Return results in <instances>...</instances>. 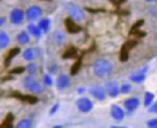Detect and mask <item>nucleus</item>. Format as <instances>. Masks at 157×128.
<instances>
[{
  "mask_svg": "<svg viewBox=\"0 0 157 128\" xmlns=\"http://www.w3.org/2000/svg\"><path fill=\"white\" fill-rule=\"evenodd\" d=\"M112 64L105 59H98L92 64V73L100 79L107 78L112 73Z\"/></svg>",
  "mask_w": 157,
  "mask_h": 128,
  "instance_id": "1",
  "label": "nucleus"
},
{
  "mask_svg": "<svg viewBox=\"0 0 157 128\" xmlns=\"http://www.w3.org/2000/svg\"><path fill=\"white\" fill-rule=\"evenodd\" d=\"M22 85L27 92L33 95H40L43 93V84H40L33 75H27L22 80Z\"/></svg>",
  "mask_w": 157,
  "mask_h": 128,
  "instance_id": "2",
  "label": "nucleus"
},
{
  "mask_svg": "<svg viewBox=\"0 0 157 128\" xmlns=\"http://www.w3.org/2000/svg\"><path fill=\"white\" fill-rule=\"evenodd\" d=\"M66 12L70 19L75 23H81L85 20V12L80 5L72 2H68L66 4Z\"/></svg>",
  "mask_w": 157,
  "mask_h": 128,
  "instance_id": "3",
  "label": "nucleus"
},
{
  "mask_svg": "<svg viewBox=\"0 0 157 128\" xmlns=\"http://www.w3.org/2000/svg\"><path fill=\"white\" fill-rule=\"evenodd\" d=\"M75 106H77L78 112L82 114H89L94 107V104H93L92 100L88 97L82 96L75 101Z\"/></svg>",
  "mask_w": 157,
  "mask_h": 128,
  "instance_id": "4",
  "label": "nucleus"
},
{
  "mask_svg": "<svg viewBox=\"0 0 157 128\" xmlns=\"http://www.w3.org/2000/svg\"><path fill=\"white\" fill-rule=\"evenodd\" d=\"M10 22L13 25H16V26H20V25L23 24L25 18V12L22 11L19 7H16V9H13L11 12H10V16H9Z\"/></svg>",
  "mask_w": 157,
  "mask_h": 128,
  "instance_id": "5",
  "label": "nucleus"
},
{
  "mask_svg": "<svg viewBox=\"0 0 157 128\" xmlns=\"http://www.w3.org/2000/svg\"><path fill=\"white\" fill-rule=\"evenodd\" d=\"M88 92H89V94L94 98L95 100H98V101H105L106 98H107V92H106V89L102 85H92V87H90V89L88 90Z\"/></svg>",
  "mask_w": 157,
  "mask_h": 128,
  "instance_id": "6",
  "label": "nucleus"
},
{
  "mask_svg": "<svg viewBox=\"0 0 157 128\" xmlns=\"http://www.w3.org/2000/svg\"><path fill=\"white\" fill-rule=\"evenodd\" d=\"M43 9L39 5H32L25 11V18L27 21L34 22L42 16Z\"/></svg>",
  "mask_w": 157,
  "mask_h": 128,
  "instance_id": "7",
  "label": "nucleus"
},
{
  "mask_svg": "<svg viewBox=\"0 0 157 128\" xmlns=\"http://www.w3.org/2000/svg\"><path fill=\"white\" fill-rule=\"evenodd\" d=\"M105 89H106V92H107V95L111 98H116L121 93L118 84L116 81H114V80L107 81V84H105Z\"/></svg>",
  "mask_w": 157,
  "mask_h": 128,
  "instance_id": "8",
  "label": "nucleus"
},
{
  "mask_svg": "<svg viewBox=\"0 0 157 128\" xmlns=\"http://www.w3.org/2000/svg\"><path fill=\"white\" fill-rule=\"evenodd\" d=\"M110 116L114 121L121 122L125 119V110L121 108V106H118V105L113 104L110 107Z\"/></svg>",
  "mask_w": 157,
  "mask_h": 128,
  "instance_id": "9",
  "label": "nucleus"
},
{
  "mask_svg": "<svg viewBox=\"0 0 157 128\" xmlns=\"http://www.w3.org/2000/svg\"><path fill=\"white\" fill-rule=\"evenodd\" d=\"M70 85V78L66 74H60L56 80V87H57L58 91L62 92L68 89Z\"/></svg>",
  "mask_w": 157,
  "mask_h": 128,
  "instance_id": "10",
  "label": "nucleus"
},
{
  "mask_svg": "<svg viewBox=\"0 0 157 128\" xmlns=\"http://www.w3.org/2000/svg\"><path fill=\"white\" fill-rule=\"evenodd\" d=\"M148 66L141 68V69H139L138 71L134 72L133 74L130 75V80L132 82H135V84H140V82L145 81L146 77H147V71H148Z\"/></svg>",
  "mask_w": 157,
  "mask_h": 128,
  "instance_id": "11",
  "label": "nucleus"
},
{
  "mask_svg": "<svg viewBox=\"0 0 157 128\" xmlns=\"http://www.w3.org/2000/svg\"><path fill=\"white\" fill-rule=\"evenodd\" d=\"M139 104H140V101H139V99L137 97H130L125 100V102H124V107H125V109L127 110L128 112H133L138 108Z\"/></svg>",
  "mask_w": 157,
  "mask_h": 128,
  "instance_id": "12",
  "label": "nucleus"
},
{
  "mask_svg": "<svg viewBox=\"0 0 157 128\" xmlns=\"http://www.w3.org/2000/svg\"><path fill=\"white\" fill-rule=\"evenodd\" d=\"M37 48H32V47H29V48L24 49L23 52H22V57H23L24 61L26 62H34L35 59H37V56L40 53H38Z\"/></svg>",
  "mask_w": 157,
  "mask_h": 128,
  "instance_id": "13",
  "label": "nucleus"
},
{
  "mask_svg": "<svg viewBox=\"0 0 157 128\" xmlns=\"http://www.w3.org/2000/svg\"><path fill=\"white\" fill-rule=\"evenodd\" d=\"M27 31L29 32V34L32 36L35 39H41L42 34H43V31L41 30V28L39 27L38 24H35V23H29L27 25Z\"/></svg>",
  "mask_w": 157,
  "mask_h": 128,
  "instance_id": "14",
  "label": "nucleus"
},
{
  "mask_svg": "<svg viewBox=\"0 0 157 128\" xmlns=\"http://www.w3.org/2000/svg\"><path fill=\"white\" fill-rule=\"evenodd\" d=\"M30 34L27 30H21L16 36V41L19 45H27L30 42Z\"/></svg>",
  "mask_w": 157,
  "mask_h": 128,
  "instance_id": "15",
  "label": "nucleus"
},
{
  "mask_svg": "<svg viewBox=\"0 0 157 128\" xmlns=\"http://www.w3.org/2000/svg\"><path fill=\"white\" fill-rule=\"evenodd\" d=\"M65 40H66V34L61 30H56L52 34V41L57 46H61L64 44Z\"/></svg>",
  "mask_w": 157,
  "mask_h": 128,
  "instance_id": "16",
  "label": "nucleus"
},
{
  "mask_svg": "<svg viewBox=\"0 0 157 128\" xmlns=\"http://www.w3.org/2000/svg\"><path fill=\"white\" fill-rule=\"evenodd\" d=\"M10 43H11V39H10V36L7 34V32L4 30L0 31V48L2 50L7 48Z\"/></svg>",
  "mask_w": 157,
  "mask_h": 128,
  "instance_id": "17",
  "label": "nucleus"
},
{
  "mask_svg": "<svg viewBox=\"0 0 157 128\" xmlns=\"http://www.w3.org/2000/svg\"><path fill=\"white\" fill-rule=\"evenodd\" d=\"M38 25L41 28V30L43 31V34H47L50 30V26H52V21L49 18H42L38 22Z\"/></svg>",
  "mask_w": 157,
  "mask_h": 128,
  "instance_id": "18",
  "label": "nucleus"
},
{
  "mask_svg": "<svg viewBox=\"0 0 157 128\" xmlns=\"http://www.w3.org/2000/svg\"><path fill=\"white\" fill-rule=\"evenodd\" d=\"M154 98H155V96L152 92H146L145 97H144V105L146 107H150L154 102Z\"/></svg>",
  "mask_w": 157,
  "mask_h": 128,
  "instance_id": "19",
  "label": "nucleus"
},
{
  "mask_svg": "<svg viewBox=\"0 0 157 128\" xmlns=\"http://www.w3.org/2000/svg\"><path fill=\"white\" fill-rule=\"evenodd\" d=\"M42 84L44 85V87H52V84H54V79H52V74H49V73L43 74Z\"/></svg>",
  "mask_w": 157,
  "mask_h": 128,
  "instance_id": "20",
  "label": "nucleus"
},
{
  "mask_svg": "<svg viewBox=\"0 0 157 128\" xmlns=\"http://www.w3.org/2000/svg\"><path fill=\"white\" fill-rule=\"evenodd\" d=\"M25 70H26L27 74L34 76V75H36L38 72V67L34 62H29V64L26 65V67H25Z\"/></svg>",
  "mask_w": 157,
  "mask_h": 128,
  "instance_id": "21",
  "label": "nucleus"
},
{
  "mask_svg": "<svg viewBox=\"0 0 157 128\" xmlns=\"http://www.w3.org/2000/svg\"><path fill=\"white\" fill-rule=\"evenodd\" d=\"M18 128H30L33 126V122L29 119H21L16 125Z\"/></svg>",
  "mask_w": 157,
  "mask_h": 128,
  "instance_id": "22",
  "label": "nucleus"
},
{
  "mask_svg": "<svg viewBox=\"0 0 157 128\" xmlns=\"http://www.w3.org/2000/svg\"><path fill=\"white\" fill-rule=\"evenodd\" d=\"M131 90H132V87H131L130 84H123L120 87V91L121 94H124V95L129 94V93L131 92Z\"/></svg>",
  "mask_w": 157,
  "mask_h": 128,
  "instance_id": "23",
  "label": "nucleus"
},
{
  "mask_svg": "<svg viewBox=\"0 0 157 128\" xmlns=\"http://www.w3.org/2000/svg\"><path fill=\"white\" fill-rule=\"evenodd\" d=\"M59 109H60V104L59 103H55L52 107H50L49 115H50V116H54V115H56L58 112H59Z\"/></svg>",
  "mask_w": 157,
  "mask_h": 128,
  "instance_id": "24",
  "label": "nucleus"
},
{
  "mask_svg": "<svg viewBox=\"0 0 157 128\" xmlns=\"http://www.w3.org/2000/svg\"><path fill=\"white\" fill-rule=\"evenodd\" d=\"M147 126L150 128H157V118L156 119H151L147 122Z\"/></svg>",
  "mask_w": 157,
  "mask_h": 128,
  "instance_id": "25",
  "label": "nucleus"
},
{
  "mask_svg": "<svg viewBox=\"0 0 157 128\" xmlns=\"http://www.w3.org/2000/svg\"><path fill=\"white\" fill-rule=\"evenodd\" d=\"M58 72V67H57V65H55V64H52L50 66L48 67V73L49 74H56Z\"/></svg>",
  "mask_w": 157,
  "mask_h": 128,
  "instance_id": "26",
  "label": "nucleus"
},
{
  "mask_svg": "<svg viewBox=\"0 0 157 128\" xmlns=\"http://www.w3.org/2000/svg\"><path fill=\"white\" fill-rule=\"evenodd\" d=\"M149 112H152V114H157V102L153 103L149 107Z\"/></svg>",
  "mask_w": 157,
  "mask_h": 128,
  "instance_id": "27",
  "label": "nucleus"
},
{
  "mask_svg": "<svg viewBox=\"0 0 157 128\" xmlns=\"http://www.w3.org/2000/svg\"><path fill=\"white\" fill-rule=\"evenodd\" d=\"M75 92H77V94H78V95H84L86 93V89L83 87H78V89L75 90Z\"/></svg>",
  "mask_w": 157,
  "mask_h": 128,
  "instance_id": "28",
  "label": "nucleus"
},
{
  "mask_svg": "<svg viewBox=\"0 0 157 128\" xmlns=\"http://www.w3.org/2000/svg\"><path fill=\"white\" fill-rule=\"evenodd\" d=\"M6 22V17H1V18H0V25H1V26H4Z\"/></svg>",
  "mask_w": 157,
  "mask_h": 128,
  "instance_id": "29",
  "label": "nucleus"
},
{
  "mask_svg": "<svg viewBox=\"0 0 157 128\" xmlns=\"http://www.w3.org/2000/svg\"><path fill=\"white\" fill-rule=\"evenodd\" d=\"M147 2H156L157 0H146Z\"/></svg>",
  "mask_w": 157,
  "mask_h": 128,
  "instance_id": "30",
  "label": "nucleus"
}]
</instances>
